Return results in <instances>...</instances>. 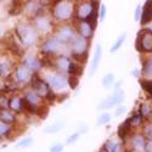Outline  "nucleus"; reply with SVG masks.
<instances>
[{"label": "nucleus", "mask_w": 152, "mask_h": 152, "mask_svg": "<svg viewBox=\"0 0 152 152\" xmlns=\"http://www.w3.org/2000/svg\"><path fill=\"white\" fill-rule=\"evenodd\" d=\"M16 34L21 43L24 45H33L37 42V31L27 23H18L16 27Z\"/></svg>", "instance_id": "nucleus-1"}, {"label": "nucleus", "mask_w": 152, "mask_h": 152, "mask_svg": "<svg viewBox=\"0 0 152 152\" xmlns=\"http://www.w3.org/2000/svg\"><path fill=\"white\" fill-rule=\"evenodd\" d=\"M135 46L139 51H152V32L141 31L137 35Z\"/></svg>", "instance_id": "nucleus-2"}, {"label": "nucleus", "mask_w": 152, "mask_h": 152, "mask_svg": "<svg viewBox=\"0 0 152 152\" xmlns=\"http://www.w3.org/2000/svg\"><path fill=\"white\" fill-rule=\"evenodd\" d=\"M124 99V91L122 89H116V91L113 93L110 97L105 99L101 101V104L99 105V108L100 110H107V108H111L113 107L116 104H119L122 102Z\"/></svg>", "instance_id": "nucleus-3"}, {"label": "nucleus", "mask_w": 152, "mask_h": 152, "mask_svg": "<svg viewBox=\"0 0 152 152\" xmlns=\"http://www.w3.org/2000/svg\"><path fill=\"white\" fill-rule=\"evenodd\" d=\"M72 12H73L72 6L67 1H60L54 7V16L61 21H65L68 17H71Z\"/></svg>", "instance_id": "nucleus-4"}, {"label": "nucleus", "mask_w": 152, "mask_h": 152, "mask_svg": "<svg viewBox=\"0 0 152 152\" xmlns=\"http://www.w3.org/2000/svg\"><path fill=\"white\" fill-rule=\"evenodd\" d=\"M31 84H32V88H33V91L37 93L40 97L42 96L43 97H48V95L51 93L49 84L45 80H43L42 78H38V77L32 78Z\"/></svg>", "instance_id": "nucleus-5"}, {"label": "nucleus", "mask_w": 152, "mask_h": 152, "mask_svg": "<svg viewBox=\"0 0 152 152\" xmlns=\"http://www.w3.org/2000/svg\"><path fill=\"white\" fill-rule=\"evenodd\" d=\"M48 84L51 85L54 89H63V88H66L68 82H67V78L63 77L62 74H48L46 75V80H45Z\"/></svg>", "instance_id": "nucleus-6"}, {"label": "nucleus", "mask_w": 152, "mask_h": 152, "mask_svg": "<svg viewBox=\"0 0 152 152\" xmlns=\"http://www.w3.org/2000/svg\"><path fill=\"white\" fill-rule=\"evenodd\" d=\"M15 77H16L17 83L23 84V83H27L32 79V72L28 68L24 67L23 65H20L15 69Z\"/></svg>", "instance_id": "nucleus-7"}, {"label": "nucleus", "mask_w": 152, "mask_h": 152, "mask_svg": "<svg viewBox=\"0 0 152 152\" xmlns=\"http://www.w3.org/2000/svg\"><path fill=\"white\" fill-rule=\"evenodd\" d=\"M55 38H56V39L61 44H65V43H68V42H71L73 39V38H74V33H73V31H72L71 27L63 26V27H61L57 31V34H56Z\"/></svg>", "instance_id": "nucleus-8"}, {"label": "nucleus", "mask_w": 152, "mask_h": 152, "mask_svg": "<svg viewBox=\"0 0 152 152\" xmlns=\"http://www.w3.org/2000/svg\"><path fill=\"white\" fill-rule=\"evenodd\" d=\"M91 12H93V1L91 3H82L77 6L75 16H77L80 21H86Z\"/></svg>", "instance_id": "nucleus-9"}, {"label": "nucleus", "mask_w": 152, "mask_h": 152, "mask_svg": "<svg viewBox=\"0 0 152 152\" xmlns=\"http://www.w3.org/2000/svg\"><path fill=\"white\" fill-rule=\"evenodd\" d=\"M86 42L84 38L78 37V38H74L73 42H72V50H73V55H83L86 53Z\"/></svg>", "instance_id": "nucleus-10"}, {"label": "nucleus", "mask_w": 152, "mask_h": 152, "mask_svg": "<svg viewBox=\"0 0 152 152\" xmlns=\"http://www.w3.org/2000/svg\"><path fill=\"white\" fill-rule=\"evenodd\" d=\"M23 66L28 68L31 72H38L43 67V61L35 56H28L23 62Z\"/></svg>", "instance_id": "nucleus-11"}, {"label": "nucleus", "mask_w": 152, "mask_h": 152, "mask_svg": "<svg viewBox=\"0 0 152 152\" xmlns=\"http://www.w3.org/2000/svg\"><path fill=\"white\" fill-rule=\"evenodd\" d=\"M34 26H35V31L45 33L50 28V21L44 15H37L34 18Z\"/></svg>", "instance_id": "nucleus-12"}, {"label": "nucleus", "mask_w": 152, "mask_h": 152, "mask_svg": "<svg viewBox=\"0 0 152 152\" xmlns=\"http://www.w3.org/2000/svg\"><path fill=\"white\" fill-rule=\"evenodd\" d=\"M7 108L11 111V112H22L23 111V99L17 96V95H14V96H10L9 97V106Z\"/></svg>", "instance_id": "nucleus-13"}, {"label": "nucleus", "mask_w": 152, "mask_h": 152, "mask_svg": "<svg viewBox=\"0 0 152 152\" xmlns=\"http://www.w3.org/2000/svg\"><path fill=\"white\" fill-rule=\"evenodd\" d=\"M61 48V43L56 39V38H51V39H48L44 45H43V53L44 54H53Z\"/></svg>", "instance_id": "nucleus-14"}, {"label": "nucleus", "mask_w": 152, "mask_h": 152, "mask_svg": "<svg viewBox=\"0 0 152 152\" xmlns=\"http://www.w3.org/2000/svg\"><path fill=\"white\" fill-rule=\"evenodd\" d=\"M0 122L7 125H12L16 122V116L14 112H11L9 108L0 110Z\"/></svg>", "instance_id": "nucleus-15"}, {"label": "nucleus", "mask_w": 152, "mask_h": 152, "mask_svg": "<svg viewBox=\"0 0 152 152\" xmlns=\"http://www.w3.org/2000/svg\"><path fill=\"white\" fill-rule=\"evenodd\" d=\"M78 32L80 34L82 38L86 39V38H90L94 33V29L90 27V24L88 23L86 21H80L78 23Z\"/></svg>", "instance_id": "nucleus-16"}, {"label": "nucleus", "mask_w": 152, "mask_h": 152, "mask_svg": "<svg viewBox=\"0 0 152 152\" xmlns=\"http://www.w3.org/2000/svg\"><path fill=\"white\" fill-rule=\"evenodd\" d=\"M23 100L26 101L28 105L34 106V107H38V105L40 104V100H42V99H40V96L38 95L37 93H34L33 90H31V91H27L26 94H24Z\"/></svg>", "instance_id": "nucleus-17"}, {"label": "nucleus", "mask_w": 152, "mask_h": 152, "mask_svg": "<svg viewBox=\"0 0 152 152\" xmlns=\"http://www.w3.org/2000/svg\"><path fill=\"white\" fill-rule=\"evenodd\" d=\"M71 60L66 56H60L58 58H56L55 61V66L62 71V72H68V68H69V65H71Z\"/></svg>", "instance_id": "nucleus-18"}, {"label": "nucleus", "mask_w": 152, "mask_h": 152, "mask_svg": "<svg viewBox=\"0 0 152 152\" xmlns=\"http://www.w3.org/2000/svg\"><path fill=\"white\" fill-rule=\"evenodd\" d=\"M66 125V122L65 121H60V122H55V123H53V124H50V125H48L46 128L44 129V133H49V134H54V133H57V132H60L63 126Z\"/></svg>", "instance_id": "nucleus-19"}, {"label": "nucleus", "mask_w": 152, "mask_h": 152, "mask_svg": "<svg viewBox=\"0 0 152 152\" xmlns=\"http://www.w3.org/2000/svg\"><path fill=\"white\" fill-rule=\"evenodd\" d=\"M101 56H102V49H101V45H97L96 51H95V56H94V60H93V65H91V74H94L95 71L97 69Z\"/></svg>", "instance_id": "nucleus-20"}, {"label": "nucleus", "mask_w": 152, "mask_h": 152, "mask_svg": "<svg viewBox=\"0 0 152 152\" xmlns=\"http://www.w3.org/2000/svg\"><path fill=\"white\" fill-rule=\"evenodd\" d=\"M152 18V1H147L141 16V23H147Z\"/></svg>", "instance_id": "nucleus-21"}, {"label": "nucleus", "mask_w": 152, "mask_h": 152, "mask_svg": "<svg viewBox=\"0 0 152 152\" xmlns=\"http://www.w3.org/2000/svg\"><path fill=\"white\" fill-rule=\"evenodd\" d=\"M68 73L73 77H79V75L83 74V66L78 65L77 62H71L69 65V68H68Z\"/></svg>", "instance_id": "nucleus-22"}, {"label": "nucleus", "mask_w": 152, "mask_h": 152, "mask_svg": "<svg viewBox=\"0 0 152 152\" xmlns=\"http://www.w3.org/2000/svg\"><path fill=\"white\" fill-rule=\"evenodd\" d=\"M11 72V65L7 61L0 62V78H6L10 75Z\"/></svg>", "instance_id": "nucleus-23"}, {"label": "nucleus", "mask_w": 152, "mask_h": 152, "mask_svg": "<svg viewBox=\"0 0 152 152\" xmlns=\"http://www.w3.org/2000/svg\"><path fill=\"white\" fill-rule=\"evenodd\" d=\"M11 133V125L0 122V137H7Z\"/></svg>", "instance_id": "nucleus-24"}, {"label": "nucleus", "mask_w": 152, "mask_h": 152, "mask_svg": "<svg viewBox=\"0 0 152 152\" xmlns=\"http://www.w3.org/2000/svg\"><path fill=\"white\" fill-rule=\"evenodd\" d=\"M129 129H130V124H129L128 121H125V122L119 126V129H118V135H119L121 137H124V136L126 135V133L129 132Z\"/></svg>", "instance_id": "nucleus-25"}, {"label": "nucleus", "mask_w": 152, "mask_h": 152, "mask_svg": "<svg viewBox=\"0 0 152 152\" xmlns=\"http://www.w3.org/2000/svg\"><path fill=\"white\" fill-rule=\"evenodd\" d=\"M133 146L135 147V150L137 151L139 148H142L145 146V140L142 139V136H135L133 139Z\"/></svg>", "instance_id": "nucleus-26"}, {"label": "nucleus", "mask_w": 152, "mask_h": 152, "mask_svg": "<svg viewBox=\"0 0 152 152\" xmlns=\"http://www.w3.org/2000/svg\"><path fill=\"white\" fill-rule=\"evenodd\" d=\"M124 40H125V34H122L118 39L116 40V43L113 44V46L111 48V53H116L117 50L123 45V43H124Z\"/></svg>", "instance_id": "nucleus-27"}, {"label": "nucleus", "mask_w": 152, "mask_h": 152, "mask_svg": "<svg viewBox=\"0 0 152 152\" xmlns=\"http://www.w3.org/2000/svg\"><path fill=\"white\" fill-rule=\"evenodd\" d=\"M113 80H115V75H113V73H107L104 77V79H102V84H104V86L110 88L112 85Z\"/></svg>", "instance_id": "nucleus-28"}, {"label": "nucleus", "mask_w": 152, "mask_h": 152, "mask_svg": "<svg viewBox=\"0 0 152 152\" xmlns=\"http://www.w3.org/2000/svg\"><path fill=\"white\" fill-rule=\"evenodd\" d=\"M26 7H27V10H28L29 12H33V14H37V12L39 11L40 5H39V3H37V1H29V3L26 5Z\"/></svg>", "instance_id": "nucleus-29"}, {"label": "nucleus", "mask_w": 152, "mask_h": 152, "mask_svg": "<svg viewBox=\"0 0 152 152\" xmlns=\"http://www.w3.org/2000/svg\"><path fill=\"white\" fill-rule=\"evenodd\" d=\"M22 5L21 4H18L17 1H14L12 3V5H11V7H10V10H9V14L10 15H17V14H20V11H21V7Z\"/></svg>", "instance_id": "nucleus-30"}, {"label": "nucleus", "mask_w": 152, "mask_h": 152, "mask_svg": "<svg viewBox=\"0 0 152 152\" xmlns=\"http://www.w3.org/2000/svg\"><path fill=\"white\" fill-rule=\"evenodd\" d=\"M142 73L145 75H152V60H148L144 63V68H142Z\"/></svg>", "instance_id": "nucleus-31"}, {"label": "nucleus", "mask_w": 152, "mask_h": 152, "mask_svg": "<svg viewBox=\"0 0 152 152\" xmlns=\"http://www.w3.org/2000/svg\"><path fill=\"white\" fill-rule=\"evenodd\" d=\"M111 119V116H110V113H104V115H101L97 119V125H102V124H106L108 123Z\"/></svg>", "instance_id": "nucleus-32"}, {"label": "nucleus", "mask_w": 152, "mask_h": 152, "mask_svg": "<svg viewBox=\"0 0 152 152\" xmlns=\"http://www.w3.org/2000/svg\"><path fill=\"white\" fill-rule=\"evenodd\" d=\"M33 144V139L32 137H26L23 139V140H21L18 144H17V147H21V148H24V147H28L29 145Z\"/></svg>", "instance_id": "nucleus-33"}, {"label": "nucleus", "mask_w": 152, "mask_h": 152, "mask_svg": "<svg viewBox=\"0 0 152 152\" xmlns=\"http://www.w3.org/2000/svg\"><path fill=\"white\" fill-rule=\"evenodd\" d=\"M141 86L145 91H147L150 95H152V82L151 80H142Z\"/></svg>", "instance_id": "nucleus-34"}, {"label": "nucleus", "mask_w": 152, "mask_h": 152, "mask_svg": "<svg viewBox=\"0 0 152 152\" xmlns=\"http://www.w3.org/2000/svg\"><path fill=\"white\" fill-rule=\"evenodd\" d=\"M116 145H117V144H116L115 141L107 140L106 144H105V146H104V151H105V152H113V150H115Z\"/></svg>", "instance_id": "nucleus-35"}, {"label": "nucleus", "mask_w": 152, "mask_h": 152, "mask_svg": "<svg viewBox=\"0 0 152 152\" xmlns=\"http://www.w3.org/2000/svg\"><path fill=\"white\" fill-rule=\"evenodd\" d=\"M67 82H68V85L72 88V89H75L77 88V85H78V78L77 77H73V75H71V77L67 79Z\"/></svg>", "instance_id": "nucleus-36"}, {"label": "nucleus", "mask_w": 152, "mask_h": 152, "mask_svg": "<svg viewBox=\"0 0 152 152\" xmlns=\"http://www.w3.org/2000/svg\"><path fill=\"white\" fill-rule=\"evenodd\" d=\"M140 121H141V117H140V116H134V117H132V118L128 119L130 126H132V125H137L139 123H140Z\"/></svg>", "instance_id": "nucleus-37"}, {"label": "nucleus", "mask_w": 152, "mask_h": 152, "mask_svg": "<svg viewBox=\"0 0 152 152\" xmlns=\"http://www.w3.org/2000/svg\"><path fill=\"white\" fill-rule=\"evenodd\" d=\"M78 137H79V133H74V134H72V135L68 136V139H67V144H73Z\"/></svg>", "instance_id": "nucleus-38"}, {"label": "nucleus", "mask_w": 152, "mask_h": 152, "mask_svg": "<svg viewBox=\"0 0 152 152\" xmlns=\"http://www.w3.org/2000/svg\"><path fill=\"white\" fill-rule=\"evenodd\" d=\"M62 151H63V145H61V144L54 145L51 148H50V152H62Z\"/></svg>", "instance_id": "nucleus-39"}, {"label": "nucleus", "mask_w": 152, "mask_h": 152, "mask_svg": "<svg viewBox=\"0 0 152 152\" xmlns=\"http://www.w3.org/2000/svg\"><path fill=\"white\" fill-rule=\"evenodd\" d=\"M148 113H150V107H148L146 104L141 105V115H142V116H147Z\"/></svg>", "instance_id": "nucleus-40"}, {"label": "nucleus", "mask_w": 152, "mask_h": 152, "mask_svg": "<svg viewBox=\"0 0 152 152\" xmlns=\"http://www.w3.org/2000/svg\"><path fill=\"white\" fill-rule=\"evenodd\" d=\"M113 152H126V151H125V148L123 147L122 144H117L116 147H115V150H113Z\"/></svg>", "instance_id": "nucleus-41"}, {"label": "nucleus", "mask_w": 152, "mask_h": 152, "mask_svg": "<svg viewBox=\"0 0 152 152\" xmlns=\"http://www.w3.org/2000/svg\"><path fill=\"white\" fill-rule=\"evenodd\" d=\"M144 147H145L146 152H152V140L145 142V146H144Z\"/></svg>", "instance_id": "nucleus-42"}, {"label": "nucleus", "mask_w": 152, "mask_h": 152, "mask_svg": "<svg viewBox=\"0 0 152 152\" xmlns=\"http://www.w3.org/2000/svg\"><path fill=\"white\" fill-rule=\"evenodd\" d=\"M146 135L151 139V140H152V124L151 125H148L147 126V128H146Z\"/></svg>", "instance_id": "nucleus-43"}, {"label": "nucleus", "mask_w": 152, "mask_h": 152, "mask_svg": "<svg viewBox=\"0 0 152 152\" xmlns=\"http://www.w3.org/2000/svg\"><path fill=\"white\" fill-rule=\"evenodd\" d=\"M105 11H106V9H105V6H104V5H101V7H100V15H99L101 20H102V18L105 17Z\"/></svg>", "instance_id": "nucleus-44"}, {"label": "nucleus", "mask_w": 152, "mask_h": 152, "mask_svg": "<svg viewBox=\"0 0 152 152\" xmlns=\"http://www.w3.org/2000/svg\"><path fill=\"white\" fill-rule=\"evenodd\" d=\"M124 112H125V108H124V107H119V108L116 111V115H117V116H121V115H123Z\"/></svg>", "instance_id": "nucleus-45"}, {"label": "nucleus", "mask_w": 152, "mask_h": 152, "mask_svg": "<svg viewBox=\"0 0 152 152\" xmlns=\"http://www.w3.org/2000/svg\"><path fill=\"white\" fill-rule=\"evenodd\" d=\"M140 10H141L140 6L136 7V11H135V20H139V17H140Z\"/></svg>", "instance_id": "nucleus-46"}, {"label": "nucleus", "mask_w": 152, "mask_h": 152, "mask_svg": "<svg viewBox=\"0 0 152 152\" xmlns=\"http://www.w3.org/2000/svg\"><path fill=\"white\" fill-rule=\"evenodd\" d=\"M4 35H5V29L3 26H0V39H3Z\"/></svg>", "instance_id": "nucleus-47"}, {"label": "nucleus", "mask_w": 152, "mask_h": 152, "mask_svg": "<svg viewBox=\"0 0 152 152\" xmlns=\"http://www.w3.org/2000/svg\"><path fill=\"white\" fill-rule=\"evenodd\" d=\"M3 48H4V45H3V43H1V42H0V51L3 50Z\"/></svg>", "instance_id": "nucleus-48"}, {"label": "nucleus", "mask_w": 152, "mask_h": 152, "mask_svg": "<svg viewBox=\"0 0 152 152\" xmlns=\"http://www.w3.org/2000/svg\"><path fill=\"white\" fill-rule=\"evenodd\" d=\"M1 90H4V89H3V84L0 83V91H1Z\"/></svg>", "instance_id": "nucleus-49"}, {"label": "nucleus", "mask_w": 152, "mask_h": 152, "mask_svg": "<svg viewBox=\"0 0 152 152\" xmlns=\"http://www.w3.org/2000/svg\"><path fill=\"white\" fill-rule=\"evenodd\" d=\"M130 152H139V151H136V150H134V151H130Z\"/></svg>", "instance_id": "nucleus-50"}, {"label": "nucleus", "mask_w": 152, "mask_h": 152, "mask_svg": "<svg viewBox=\"0 0 152 152\" xmlns=\"http://www.w3.org/2000/svg\"><path fill=\"white\" fill-rule=\"evenodd\" d=\"M101 152H105V151H101Z\"/></svg>", "instance_id": "nucleus-51"}]
</instances>
